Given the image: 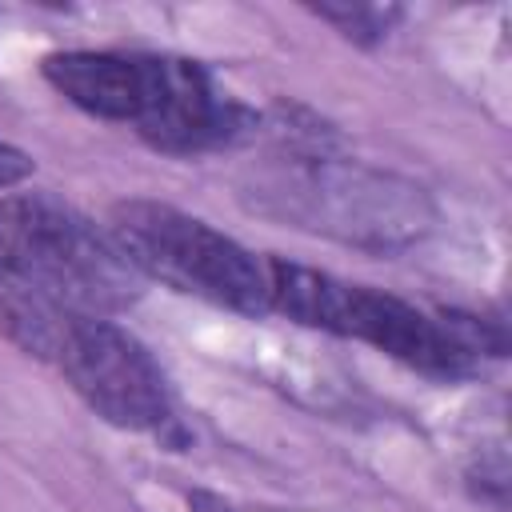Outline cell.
Returning <instances> with one entry per match:
<instances>
[{
    "label": "cell",
    "mask_w": 512,
    "mask_h": 512,
    "mask_svg": "<svg viewBox=\"0 0 512 512\" xmlns=\"http://www.w3.org/2000/svg\"><path fill=\"white\" fill-rule=\"evenodd\" d=\"M104 232L140 280H160L240 316H268V256H256L208 220L132 196L112 204Z\"/></svg>",
    "instance_id": "cell-5"
},
{
    "label": "cell",
    "mask_w": 512,
    "mask_h": 512,
    "mask_svg": "<svg viewBox=\"0 0 512 512\" xmlns=\"http://www.w3.org/2000/svg\"><path fill=\"white\" fill-rule=\"evenodd\" d=\"M268 312H280L304 328L372 344L404 368L444 384L476 376L484 356H504V328L496 320L456 308L424 312L380 288L280 256H268Z\"/></svg>",
    "instance_id": "cell-3"
},
{
    "label": "cell",
    "mask_w": 512,
    "mask_h": 512,
    "mask_svg": "<svg viewBox=\"0 0 512 512\" xmlns=\"http://www.w3.org/2000/svg\"><path fill=\"white\" fill-rule=\"evenodd\" d=\"M32 176V156L8 140H0V192H12Z\"/></svg>",
    "instance_id": "cell-9"
},
{
    "label": "cell",
    "mask_w": 512,
    "mask_h": 512,
    "mask_svg": "<svg viewBox=\"0 0 512 512\" xmlns=\"http://www.w3.org/2000/svg\"><path fill=\"white\" fill-rule=\"evenodd\" d=\"M72 392L112 428L184 440L172 408V388L156 356L116 320L80 324L52 360Z\"/></svg>",
    "instance_id": "cell-6"
},
{
    "label": "cell",
    "mask_w": 512,
    "mask_h": 512,
    "mask_svg": "<svg viewBox=\"0 0 512 512\" xmlns=\"http://www.w3.org/2000/svg\"><path fill=\"white\" fill-rule=\"evenodd\" d=\"M44 80L80 112L132 132L168 156L240 148L260 136V116L220 92L212 72L184 56L68 48L40 60Z\"/></svg>",
    "instance_id": "cell-2"
},
{
    "label": "cell",
    "mask_w": 512,
    "mask_h": 512,
    "mask_svg": "<svg viewBox=\"0 0 512 512\" xmlns=\"http://www.w3.org/2000/svg\"><path fill=\"white\" fill-rule=\"evenodd\" d=\"M140 276L104 228L52 192H0V336L56 360L88 320H116Z\"/></svg>",
    "instance_id": "cell-1"
},
{
    "label": "cell",
    "mask_w": 512,
    "mask_h": 512,
    "mask_svg": "<svg viewBox=\"0 0 512 512\" xmlns=\"http://www.w3.org/2000/svg\"><path fill=\"white\" fill-rule=\"evenodd\" d=\"M188 508H192V512H236L232 504H224L220 496L200 492V488H196V492H188Z\"/></svg>",
    "instance_id": "cell-10"
},
{
    "label": "cell",
    "mask_w": 512,
    "mask_h": 512,
    "mask_svg": "<svg viewBox=\"0 0 512 512\" xmlns=\"http://www.w3.org/2000/svg\"><path fill=\"white\" fill-rule=\"evenodd\" d=\"M312 12L324 24H332L344 40H352L360 48L380 44L392 32V24L400 20V8L396 4H316Z\"/></svg>",
    "instance_id": "cell-7"
},
{
    "label": "cell",
    "mask_w": 512,
    "mask_h": 512,
    "mask_svg": "<svg viewBox=\"0 0 512 512\" xmlns=\"http://www.w3.org/2000/svg\"><path fill=\"white\" fill-rule=\"evenodd\" d=\"M240 196L268 220L368 252H400L436 224L416 180L340 152H272L240 180Z\"/></svg>",
    "instance_id": "cell-4"
},
{
    "label": "cell",
    "mask_w": 512,
    "mask_h": 512,
    "mask_svg": "<svg viewBox=\"0 0 512 512\" xmlns=\"http://www.w3.org/2000/svg\"><path fill=\"white\" fill-rule=\"evenodd\" d=\"M468 484L480 500H492L496 508L508 504V460H504V448H492L488 456H480L472 468H468Z\"/></svg>",
    "instance_id": "cell-8"
}]
</instances>
